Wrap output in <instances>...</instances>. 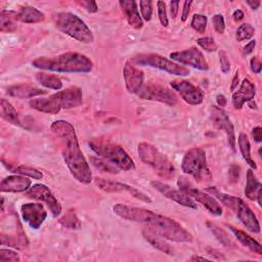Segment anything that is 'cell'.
<instances>
[{"label":"cell","mask_w":262,"mask_h":262,"mask_svg":"<svg viewBox=\"0 0 262 262\" xmlns=\"http://www.w3.org/2000/svg\"><path fill=\"white\" fill-rule=\"evenodd\" d=\"M119 217L147 225V228L156 232L165 239L177 243H189L192 241V234L182 227L177 221L164 215L155 213L150 210L132 207L124 204H117L113 208Z\"/></svg>","instance_id":"1"},{"label":"cell","mask_w":262,"mask_h":262,"mask_svg":"<svg viewBox=\"0 0 262 262\" xmlns=\"http://www.w3.org/2000/svg\"><path fill=\"white\" fill-rule=\"evenodd\" d=\"M50 129L58 139L64 163L71 174L83 184L90 183L92 181V173L80 148L73 125L64 120H57L51 124Z\"/></svg>","instance_id":"2"},{"label":"cell","mask_w":262,"mask_h":262,"mask_svg":"<svg viewBox=\"0 0 262 262\" xmlns=\"http://www.w3.org/2000/svg\"><path fill=\"white\" fill-rule=\"evenodd\" d=\"M32 66L56 73H89L93 68L90 58L79 52H66L53 57H38L32 61Z\"/></svg>","instance_id":"3"},{"label":"cell","mask_w":262,"mask_h":262,"mask_svg":"<svg viewBox=\"0 0 262 262\" xmlns=\"http://www.w3.org/2000/svg\"><path fill=\"white\" fill-rule=\"evenodd\" d=\"M30 106L38 112L55 115L60 110L77 107L82 103V90L78 87H71L57 91L46 98H35L30 100Z\"/></svg>","instance_id":"4"},{"label":"cell","mask_w":262,"mask_h":262,"mask_svg":"<svg viewBox=\"0 0 262 262\" xmlns=\"http://www.w3.org/2000/svg\"><path fill=\"white\" fill-rule=\"evenodd\" d=\"M52 20L57 30L79 42L91 43L94 40L92 32L85 21L72 12L53 13Z\"/></svg>","instance_id":"5"},{"label":"cell","mask_w":262,"mask_h":262,"mask_svg":"<svg viewBox=\"0 0 262 262\" xmlns=\"http://www.w3.org/2000/svg\"><path fill=\"white\" fill-rule=\"evenodd\" d=\"M90 148L100 158L107 160L108 162L116 165L120 170L131 171L134 170L135 164L131 157L125 151V149L108 141L100 139H92L88 142Z\"/></svg>","instance_id":"6"},{"label":"cell","mask_w":262,"mask_h":262,"mask_svg":"<svg viewBox=\"0 0 262 262\" xmlns=\"http://www.w3.org/2000/svg\"><path fill=\"white\" fill-rule=\"evenodd\" d=\"M137 152L141 161L150 166L159 176L166 179L173 178L175 174L173 163L155 145L148 142H140L137 147Z\"/></svg>","instance_id":"7"},{"label":"cell","mask_w":262,"mask_h":262,"mask_svg":"<svg viewBox=\"0 0 262 262\" xmlns=\"http://www.w3.org/2000/svg\"><path fill=\"white\" fill-rule=\"evenodd\" d=\"M181 169L199 182H207L212 179L211 171L207 165L206 152L201 147L190 148L184 154Z\"/></svg>","instance_id":"8"},{"label":"cell","mask_w":262,"mask_h":262,"mask_svg":"<svg viewBox=\"0 0 262 262\" xmlns=\"http://www.w3.org/2000/svg\"><path fill=\"white\" fill-rule=\"evenodd\" d=\"M131 61L134 62L135 64L148 66L151 68H156L174 76L185 77L189 75L188 69L156 53H140V54L134 55Z\"/></svg>","instance_id":"9"},{"label":"cell","mask_w":262,"mask_h":262,"mask_svg":"<svg viewBox=\"0 0 262 262\" xmlns=\"http://www.w3.org/2000/svg\"><path fill=\"white\" fill-rule=\"evenodd\" d=\"M177 186L181 191L189 195L192 200H195L196 202L202 204L213 215H216V216L222 215L223 210L219 205V203L215 200V198L212 196L210 193H207L205 191H202L195 188L186 177L180 176L177 180Z\"/></svg>","instance_id":"10"},{"label":"cell","mask_w":262,"mask_h":262,"mask_svg":"<svg viewBox=\"0 0 262 262\" xmlns=\"http://www.w3.org/2000/svg\"><path fill=\"white\" fill-rule=\"evenodd\" d=\"M136 94L141 99L159 101L168 105H175L177 103L176 94L169 88L159 84L149 83L143 85Z\"/></svg>","instance_id":"11"},{"label":"cell","mask_w":262,"mask_h":262,"mask_svg":"<svg viewBox=\"0 0 262 262\" xmlns=\"http://www.w3.org/2000/svg\"><path fill=\"white\" fill-rule=\"evenodd\" d=\"M94 182L96 184V186H98V188H100L101 190L105 191V192H128L129 194H131L132 196H134L137 200H140L144 203H151L150 198L145 194L144 192L138 190L137 188L128 185L126 183H122V182H118V181H114L111 179H104V178H98L96 177L94 179Z\"/></svg>","instance_id":"12"},{"label":"cell","mask_w":262,"mask_h":262,"mask_svg":"<svg viewBox=\"0 0 262 262\" xmlns=\"http://www.w3.org/2000/svg\"><path fill=\"white\" fill-rule=\"evenodd\" d=\"M210 118L216 128L224 131L226 133L229 147L233 151H235L234 128H233L232 123L229 120L227 113L222 107H219L217 105H212L210 108Z\"/></svg>","instance_id":"13"},{"label":"cell","mask_w":262,"mask_h":262,"mask_svg":"<svg viewBox=\"0 0 262 262\" xmlns=\"http://www.w3.org/2000/svg\"><path fill=\"white\" fill-rule=\"evenodd\" d=\"M27 195L34 200L44 202L48 206L53 217H57L61 213V205L46 185L42 183L33 184L27 190Z\"/></svg>","instance_id":"14"},{"label":"cell","mask_w":262,"mask_h":262,"mask_svg":"<svg viewBox=\"0 0 262 262\" xmlns=\"http://www.w3.org/2000/svg\"><path fill=\"white\" fill-rule=\"evenodd\" d=\"M170 57L179 63L190 66L200 71H207L209 69L208 62L205 59L203 53L195 47H190L188 49L181 51L171 52Z\"/></svg>","instance_id":"15"},{"label":"cell","mask_w":262,"mask_h":262,"mask_svg":"<svg viewBox=\"0 0 262 262\" xmlns=\"http://www.w3.org/2000/svg\"><path fill=\"white\" fill-rule=\"evenodd\" d=\"M171 87L179 93L181 98L191 105H198L203 102V92L200 88L186 80H174L170 82Z\"/></svg>","instance_id":"16"},{"label":"cell","mask_w":262,"mask_h":262,"mask_svg":"<svg viewBox=\"0 0 262 262\" xmlns=\"http://www.w3.org/2000/svg\"><path fill=\"white\" fill-rule=\"evenodd\" d=\"M21 216L33 229H38L47 217V212L44 206L40 203H27L20 207Z\"/></svg>","instance_id":"17"},{"label":"cell","mask_w":262,"mask_h":262,"mask_svg":"<svg viewBox=\"0 0 262 262\" xmlns=\"http://www.w3.org/2000/svg\"><path fill=\"white\" fill-rule=\"evenodd\" d=\"M151 185L163 195L176 202L177 204L182 205L184 207L191 208V209H196V203L189 195H187L180 189L177 190V189L171 187L170 185L160 182V181H151Z\"/></svg>","instance_id":"18"},{"label":"cell","mask_w":262,"mask_h":262,"mask_svg":"<svg viewBox=\"0 0 262 262\" xmlns=\"http://www.w3.org/2000/svg\"><path fill=\"white\" fill-rule=\"evenodd\" d=\"M233 211H235L237 218L248 230L254 233L260 232V224L257 217L251 208L242 199L237 198Z\"/></svg>","instance_id":"19"},{"label":"cell","mask_w":262,"mask_h":262,"mask_svg":"<svg viewBox=\"0 0 262 262\" xmlns=\"http://www.w3.org/2000/svg\"><path fill=\"white\" fill-rule=\"evenodd\" d=\"M123 76L126 88L128 92L136 94L140 88L143 86L144 75L143 72L133 66L131 62L127 61L124 66Z\"/></svg>","instance_id":"20"},{"label":"cell","mask_w":262,"mask_h":262,"mask_svg":"<svg viewBox=\"0 0 262 262\" xmlns=\"http://www.w3.org/2000/svg\"><path fill=\"white\" fill-rule=\"evenodd\" d=\"M31 184L32 181L25 175H9L1 181L0 190L2 192H21L27 191Z\"/></svg>","instance_id":"21"},{"label":"cell","mask_w":262,"mask_h":262,"mask_svg":"<svg viewBox=\"0 0 262 262\" xmlns=\"http://www.w3.org/2000/svg\"><path fill=\"white\" fill-rule=\"evenodd\" d=\"M256 93L255 85L248 79L245 78L241 84L239 89L232 94V105L235 110H241L245 102L250 101L254 98Z\"/></svg>","instance_id":"22"},{"label":"cell","mask_w":262,"mask_h":262,"mask_svg":"<svg viewBox=\"0 0 262 262\" xmlns=\"http://www.w3.org/2000/svg\"><path fill=\"white\" fill-rule=\"evenodd\" d=\"M119 4L127 18L128 24L136 30L141 29L143 26V21H142L141 16L139 15L137 3L133 0H131V1L121 0V1H119Z\"/></svg>","instance_id":"23"},{"label":"cell","mask_w":262,"mask_h":262,"mask_svg":"<svg viewBox=\"0 0 262 262\" xmlns=\"http://www.w3.org/2000/svg\"><path fill=\"white\" fill-rule=\"evenodd\" d=\"M7 93L12 97L25 99L45 94L46 91L30 84H17L9 86L7 88Z\"/></svg>","instance_id":"24"},{"label":"cell","mask_w":262,"mask_h":262,"mask_svg":"<svg viewBox=\"0 0 262 262\" xmlns=\"http://www.w3.org/2000/svg\"><path fill=\"white\" fill-rule=\"evenodd\" d=\"M246 196L251 201H257L258 205L261 206V183L255 176L252 169L247 171V182L245 188Z\"/></svg>","instance_id":"25"},{"label":"cell","mask_w":262,"mask_h":262,"mask_svg":"<svg viewBox=\"0 0 262 262\" xmlns=\"http://www.w3.org/2000/svg\"><path fill=\"white\" fill-rule=\"evenodd\" d=\"M226 226L228 227V229H230V231L235 235L236 239L244 246V247H247L250 251L258 254V255H261L262 254V248H261V245L256 241L254 239L252 236H250L248 233H246L245 231L232 226V225H229V224H226Z\"/></svg>","instance_id":"26"},{"label":"cell","mask_w":262,"mask_h":262,"mask_svg":"<svg viewBox=\"0 0 262 262\" xmlns=\"http://www.w3.org/2000/svg\"><path fill=\"white\" fill-rule=\"evenodd\" d=\"M142 235L145 238V241H147V243H149L154 248L158 249L159 251H161L167 255H173V253H174L173 248L165 241L164 237L160 236L159 234H157L156 232L151 231L148 228L143 229Z\"/></svg>","instance_id":"27"},{"label":"cell","mask_w":262,"mask_h":262,"mask_svg":"<svg viewBox=\"0 0 262 262\" xmlns=\"http://www.w3.org/2000/svg\"><path fill=\"white\" fill-rule=\"evenodd\" d=\"M45 19V14L33 6H23L17 11V20L25 24L41 23Z\"/></svg>","instance_id":"28"},{"label":"cell","mask_w":262,"mask_h":262,"mask_svg":"<svg viewBox=\"0 0 262 262\" xmlns=\"http://www.w3.org/2000/svg\"><path fill=\"white\" fill-rule=\"evenodd\" d=\"M17 12L13 10H2L0 12V31L2 33H13L17 29Z\"/></svg>","instance_id":"29"},{"label":"cell","mask_w":262,"mask_h":262,"mask_svg":"<svg viewBox=\"0 0 262 262\" xmlns=\"http://www.w3.org/2000/svg\"><path fill=\"white\" fill-rule=\"evenodd\" d=\"M0 110H1V117L5 121H7V122H9V123H11L13 125L21 126V123H20L17 111L12 106V104L8 100H6L4 98L1 99V101H0Z\"/></svg>","instance_id":"30"},{"label":"cell","mask_w":262,"mask_h":262,"mask_svg":"<svg viewBox=\"0 0 262 262\" xmlns=\"http://www.w3.org/2000/svg\"><path fill=\"white\" fill-rule=\"evenodd\" d=\"M0 238H1L2 246H8V247L17 248V249H24L29 244L27 236L23 231L14 234V235H5V234L1 233Z\"/></svg>","instance_id":"31"},{"label":"cell","mask_w":262,"mask_h":262,"mask_svg":"<svg viewBox=\"0 0 262 262\" xmlns=\"http://www.w3.org/2000/svg\"><path fill=\"white\" fill-rule=\"evenodd\" d=\"M35 78L45 88H49V89H53V90H59L62 87L61 80L55 75L40 72V73L36 74Z\"/></svg>","instance_id":"32"},{"label":"cell","mask_w":262,"mask_h":262,"mask_svg":"<svg viewBox=\"0 0 262 262\" xmlns=\"http://www.w3.org/2000/svg\"><path fill=\"white\" fill-rule=\"evenodd\" d=\"M206 225L210 229V231L215 235V237L219 241V243H221L224 247L229 248V249L235 248V244L231 241L229 235L222 228H220L218 225H216L215 223H213L211 221H207Z\"/></svg>","instance_id":"33"},{"label":"cell","mask_w":262,"mask_h":262,"mask_svg":"<svg viewBox=\"0 0 262 262\" xmlns=\"http://www.w3.org/2000/svg\"><path fill=\"white\" fill-rule=\"evenodd\" d=\"M238 146H239V150L242 152V156H243L244 160L250 165L251 168L256 170L257 165L251 157V145H250V141H249V138H248L247 134L241 133L238 135Z\"/></svg>","instance_id":"34"},{"label":"cell","mask_w":262,"mask_h":262,"mask_svg":"<svg viewBox=\"0 0 262 262\" xmlns=\"http://www.w3.org/2000/svg\"><path fill=\"white\" fill-rule=\"evenodd\" d=\"M206 191L208 193H210L211 195H213L214 198H216L217 200H219L223 205H225L226 207L230 208L231 210L234 209L235 207V204H236V201H237V198L236 196H233V195H229V194H226L224 192H221L220 190H218L216 187L214 186H209L206 188Z\"/></svg>","instance_id":"35"},{"label":"cell","mask_w":262,"mask_h":262,"mask_svg":"<svg viewBox=\"0 0 262 262\" xmlns=\"http://www.w3.org/2000/svg\"><path fill=\"white\" fill-rule=\"evenodd\" d=\"M90 161H91L92 165L101 172L110 173V174H118L121 171L116 165H114L113 163H111L107 160H105L103 158H100L98 156L97 157H91Z\"/></svg>","instance_id":"36"},{"label":"cell","mask_w":262,"mask_h":262,"mask_svg":"<svg viewBox=\"0 0 262 262\" xmlns=\"http://www.w3.org/2000/svg\"><path fill=\"white\" fill-rule=\"evenodd\" d=\"M59 224L69 229H79L81 227V222L74 210H69L59 220Z\"/></svg>","instance_id":"37"},{"label":"cell","mask_w":262,"mask_h":262,"mask_svg":"<svg viewBox=\"0 0 262 262\" xmlns=\"http://www.w3.org/2000/svg\"><path fill=\"white\" fill-rule=\"evenodd\" d=\"M255 34V29L254 27L249 24V23H246V24H242L236 32H235V38L237 41L242 42V41H245V40H249L251 39Z\"/></svg>","instance_id":"38"},{"label":"cell","mask_w":262,"mask_h":262,"mask_svg":"<svg viewBox=\"0 0 262 262\" xmlns=\"http://www.w3.org/2000/svg\"><path fill=\"white\" fill-rule=\"evenodd\" d=\"M10 170L17 173V174L25 175V176H28V177H31V178H34V179H42L43 178L42 172L33 168V167L20 165V166L14 167V168H10Z\"/></svg>","instance_id":"39"},{"label":"cell","mask_w":262,"mask_h":262,"mask_svg":"<svg viewBox=\"0 0 262 262\" xmlns=\"http://www.w3.org/2000/svg\"><path fill=\"white\" fill-rule=\"evenodd\" d=\"M207 16L204 14H193L190 25L194 31H196L200 34L205 33L207 28Z\"/></svg>","instance_id":"40"},{"label":"cell","mask_w":262,"mask_h":262,"mask_svg":"<svg viewBox=\"0 0 262 262\" xmlns=\"http://www.w3.org/2000/svg\"><path fill=\"white\" fill-rule=\"evenodd\" d=\"M196 43L206 51L208 52H214L217 50L218 46L212 37H202L196 40Z\"/></svg>","instance_id":"41"},{"label":"cell","mask_w":262,"mask_h":262,"mask_svg":"<svg viewBox=\"0 0 262 262\" xmlns=\"http://www.w3.org/2000/svg\"><path fill=\"white\" fill-rule=\"evenodd\" d=\"M19 255L9 249L0 250V262H19Z\"/></svg>","instance_id":"42"},{"label":"cell","mask_w":262,"mask_h":262,"mask_svg":"<svg viewBox=\"0 0 262 262\" xmlns=\"http://www.w3.org/2000/svg\"><path fill=\"white\" fill-rule=\"evenodd\" d=\"M141 16L144 20L148 21L151 18L152 15V3L151 1H140L139 2Z\"/></svg>","instance_id":"43"},{"label":"cell","mask_w":262,"mask_h":262,"mask_svg":"<svg viewBox=\"0 0 262 262\" xmlns=\"http://www.w3.org/2000/svg\"><path fill=\"white\" fill-rule=\"evenodd\" d=\"M157 6H158V15H159V19L161 21V25L163 27H168L169 20H168V17H167V10H166L165 2L158 1Z\"/></svg>","instance_id":"44"},{"label":"cell","mask_w":262,"mask_h":262,"mask_svg":"<svg viewBox=\"0 0 262 262\" xmlns=\"http://www.w3.org/2000/svg\"><path fill=\"white\" fill-rule=\"evenodd\" d=\"M212 24L217 33H219V34L224 33L225 21H224V17L222 14H215L212 18Z\"/></svg>","instance_id":"45"},{"label":"cell","mask_w":262,"mask_h":262,"mask_svg":"<svg viewBox=\"0 0 262 262\" xmlns=\"http://www.w3.org/2000/svg\"><path fill=\"white\" fill-rule=\"evenodd\" d=\"M219 61H220V69L223 74H227L230 71V62L225 53V51L221 50L219 52Z\"/></svg>","instance_id":"46"},{"label":"cell","mask_w":262,"mask_h":262,"mask_svg":"<svg viewBox=\"0 0 262 262\" xmlns=\"http://www.w3.org/2000/svg\"><path fill=\"white\" fill-rule=\"evenodd\" d=\"M81 6H83L88 12H96L98 10L97 4L95 1H90V0H86V1H79L78 2Z\"/></svg>","instance_id":"47"},{"label":"cell","mask_w":262,"mask_h":262,"mask_svg":"<svg viewBox=\"0 0 262 262\" xmlns=\"http://www.w3.org/2000/svg\"><path fill=\"white\" fill-rule=\"evenodd\" d=\"M250 67H251L252 72H254L256 74H259L261 72V69H262V63H261V61L258 57L254 56L250 60Z\"/></svg>","instance_id":"48"},{"label":"cell","mask_w":262,"mask_h":262,"mask_svg":"<svg viewBox=\"0 0 262 262\" xmlns=\"http://www.w3.org/2000/svg\"><path fill=\"white\" fill-rule=\"evenodd\" d=\"M191 4H192L191 1H184L183 2V10H182V16H181V20L182 21H185L187 19Z\"/></svg>","instance_id":"49"},{"label":"cell","mask_w":262,"mask_h":262,"mask_svg":"<svg viewBox=\"0 0 262 262\" xmlns=\"http://www.w3.org/2000/svg\"><path fill=\"white\" fill-rule=\"evenodd\" d=\"M252 136H253V138L255 139L256 142H261V140H262V129H261L260 126H257L252 130Z\"/></svg>","instance_id":"50"},{"label":"cell","mask_w":262,"mask_h":262,"mask_svg":"<svg viewBox=\"0 0 262 262\" xmlns=\"http://www.w3.org/2000/svg\"><path fill=\"white\" fill-rule=\"evenodd\" d=\"M239 175V168L237 166H231L229 169V178L231 181H236Z\"/></svg>","instance_id":"51"},{"label":"cell","mask_w":262,"mask_h":262,"mask_svg":"<svg viewBox=\"0 0 262 262\" xmlns=\"http://www.w3.org/2000/svg\"><path fill=\"white\" fill-rule=\"evenodd\" d=\"M178 6H179V1H172L170 2V13L172 18H175L178 13Z\"/></svg>","instance_id":"52"},{"label":"cell","mask_w":262,"mask_h":262,"mask_svg":"<svg viewBox=\"0 0 262 262\" xmlns=\"http://www.w3.org/2000/svg\"><path fill=\"white\" fill-rule=\"evenodd\" d=\"M255 46H256V41H255V40H251L248 44H246V45L243 47V52H244V54H250L251 52H253Z\"/></svg>","instance_id":"53"},{"label":"cell","mask_w":262,"mask_h":262,"mask_svg":"<svg viewBox=\"0 0 262 262\" xmlns=\"http://www.w3.org/2000/svg\"><path fill=\"white\" fill-rule=\"evenodd\" d=\"M244 16H245V14H244V12H243L241 9H236V10H234L233 13H232V18H233L234 21H239V20H242V19L244 18Z\"/></svg>","instance_id":"54"},{"label":"cell","mask_w":262,"mask_h":262,"mask_svg":"<svg viewBox=\"0 0 262 262\" xmlns=\"http://www.w3.org/2000/svg\"><path fill=\"white\" fill-rule=\"evenodd\" d=\"M216 101H217V104H218V106L219 107H223V106H225L226 105V98H225V96L223 95V94H218L217 96H216Z\"/></svg>","instance_id":"55"},{"label":"cell","mask_w":262,"mask_h":262,"mask_svg":"<svg viewBox=\"0 0 262 262\" xmlns=\"http://www.w3.org/2000/svg\"><path fill=\"white\" fill-rule=\"evenodd\" d=\"M238 80H239L238 72H235V75H234V77H233V79H232V82H231V85H230V90L233 91V90L237 87V85H238Z\"/></svg>","instance_id":"56"},{"label":"cell","mask_w":262,"mask_h":262,"mask_svg":"<svg viewBox=\"0 0 262 262\" xmlns=\"http://www.w3.org/2000/svg\"><path fill=\"white\" fill-rule=\"evenodd\" d=\"M247 4L252 8V9H257L259 6H260V4H261V2L259 1V0H248L247 1Z\"/></svg>","instance_id":"57"},{"label":"cell","mask_w":262,"mask_h":262,"mask_svg":"<svg viewBox=\"0 0 262 262\" xmlns=\"http://www.w3.org/2000/svg\"><path fill=\"white\" fill-rule=\"evenodd\" d=\"M189 260L190 261H209V259L205 257H200V256H192Z\"/></svg>","instance_id":"58"},{"label":"cell","mask_w":262,"mask_h":262,"mask_svg":"<svg viewBox=\"0 0 262 262\" xmlns=\"http://www.w3.org/2000/svg\"><path fill=\"white\" fill-rule=\"evenodd\" d=\"M4 211V198H1V212Z\"/></svg>","instance_id":"59"}]
</instances>
